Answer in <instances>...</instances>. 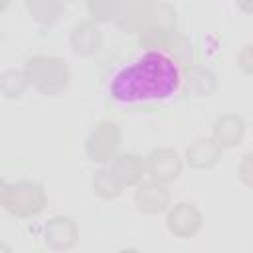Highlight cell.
Instances as JSON below:
<instances>
[{
	"label": "cell",
	"instance_id": "obj_1",
	"mask_svg": "<svg viewBox=\"0 0 253 253\" xmlns=\"http://www.w3.org/2000/svg\"><path fill=\"white\" fill-rule=\"evenodd\" d=\"M180 69L176 61L158 49H146L140 57L117 69L109 81V95L121 105L164 101L176 93Z\"/></svg>",
	"mask_w": 253,
	"mask_h": 253
},
{
	"label": "cell",
	"instance_id": "obj_2",
	"mask_svg": "<svg viewBox=\"0 0 253 253\" xmlns=\"http://www.w3.org/2000/svg\"><path fill=\"white\" fill-rule=\"evenodd\" d=\"M24 73L28 83L47 97L63 93L71 79L67 61L57 55H32L24 65Z\"/></svg>",
	"mask_w": 253,
	"mask_h": 253
},
{
	"label": "cell",
	"instance_id": "obj_3",
	"mask_svg": "<svg viewBox=\"0 0 253 253\" xmlns=\"http://www.w3.org/2000/svg\"><path fill=\"white\" fill-rule=\"evenodd\" d=\"M45 204H47V196L43 188L36 182L8 184L2 198V206L6 208V211L18 217H34L43 211Z\"/></svg>",
	"mask_w": 253,
	"mask_h": 253
},
{
	"label": "cell",
	"instance_id": "obj_4",
	"mask_svg": "<svg viewBox=\"0 0 253 253\" xmlns=\"http://www.w3.org/2000/svg\"><path fill=\"white\" fill-rule=\"evenodd\" d=\"M121 142H123L121 128L111 121H99L87 136L85 150L89 160L103 164V162H111L119 154Z\"/></svg>",
	"mask_w": 253,
	"mask_h": 253
},
{
	"label": "cell",
	"instance_id": "obj_5",
	"mask_svg": "<svg viewBox=\"0 0 253 253\" xmlns=\"http://www.w3.org/2000/svg\"><path fill=\"white\" fill-rule=\"evenodd\" d=\"M144 162L150 180L160 184H170L182 174V158L174 148H154Z\"/></svg>",
	"mask_w": 253,
	"mask_h": 253
},
{
	"label": "cell",
	"instance_id": "obj_6",
	"mask_svg": "<svg viewBox=\"0 0 253 253\" xmlns=\"http://www.w3.org/2000/svg\"><path fill=\"white\" fill-rule=\"evenodd\" d=\"M166 227L172 235L180 239L194 237L202 227V213L200 210L190 202H178L168 210L166 215Z\"/></svg>",
	"mask_w": 253,
	"mask_h": 253
},
{
	"label": "cell",
	"instance_id": "obj_7",
	"mask_svg": "<svg viewBox=\"0 0 253 253\" xmlns=\"http://www.w3.org/2000/svg\"><path fill=\"white\" fill-rule=\"evenodd\" d=\"M154 4V0H123L121 12L115 20L117 28L125 34L140 32L148 24Z\"/></svg>",
	"mask_w": 253,
	"mask_h": 253
},
{
	"label": "cell",
	"instance_id": "obj_8",
	"mask_svg": "<svg viewBox=\"0 0 253 253\" xmlns=\"http://www.w3.org/2000/svg\"><path fill=\"white\" fill-rule=\"evenodd\" d=\"M134 204L138 208V211L148 213V215H156L164 210H168L170 206V192L166 190V184L160 182H140L136 192H134Z\"/></svg>",
	"mask_w": 253,
	"mask_h": 253
},
{
	"label": "cell",
	"instance_id": "obj_9",
	"mask_svg": "<svg viewBox=\"0 0 253 253\" xmlns=\"http://www.w3.org/2000/svg\"><path fill=\"white\" fill-rule=\"evenodd\" d=\"M69 45L77 55H93L103 47V32L93 20H85L73 26L69 34Z\"/></svg>",
	"mask_w": 253,
	"mask_h": 253
},
{
	"label": "cell",
	"instance_id": "obj_10",
	"mask_svg": "<svg viewBox=\"0 0 253 253\" xmlns=\"http://www.w3.org/2000/svg\"><path fill=\"white\" fill-rule=\"evenodd\" d=\"M79 229L67 215L51 217L43 227V239L51 249H71L77 243Z\"/></svg>",
	"mask_w": 253,
	"mask_h": 253
},
{
	"label": "cell",
	"instance_id": "obj_11",
	"mask_svg": "<svg viewBox=\"0 0 253 253\" xmlns=\"http://www.w3.org/2000/svg\"><path fill=\"white\" fill-rule=\"evenodd\" d=\"M111 170L123 182V186H138L146 174V162L134 152H121L111 160Z\"/></svg>",
	"mask_w": 253,
	"mask_h": 253
},
{
	"label": "cell",
	"instance_id": "obj_12",
	"mask_svg": "<svg viewBox=\"0 0 253 253\" xmlns=\"http://www.w3.org/2000/svg\"><path fill=\"white\" fill-rule=\"evenodd\" d=\"M221 158V146L213 138H196L186 148V162L196 170H208L215 166Z\"/></svg>",
	"mask_w": 253,
	"mask_h": 253
},
{
	"label": "cell",
	"instance_id": "obj_13",
	"mask_svg": "<svg viewBox=\"0 0 253 253\" xmlns=\"http://www.w3.org/2000/svg\"><path fill=\"white\" fill-rule=\"evenodd\" d=\"M243 134H245V121L239 115L225 113L217 117L213 123V140L221 148L237 146L243 140Z\"/></svg>",
	"mask_w": 253,
	"mask_h": 253
},
{
	"label": "cell",
	"instance_id": "obj_14",
	"mask_svg": "<svg viewBox=\"0 0 253 253\" xmlns=\"http://www.w3.org/2000/svg\"><path fill=\"white\" fill-rule=\"evenodd\" d=\"M184 81H186V91L194 97H208L217 87L215 75L208 67H202V65H196V63L186 67Z\"/></svg>",
	"mask_w": 253,
	"mask_h": 253
},
{
	"label": "cell",
	"instance_id": "obj_15",
	"mask_svg": "<svg viewBox=\"0 0 253 253\" xmlns=\"http://www.w3.org/2000/svg\"><path fill=\"white\" fill-rule=\"evenodd\" d=\"M28 14L40 26H51L63 14V0H24Z\"/></svg>",
	"mask_w": 253,
	"mask_h": 253
},
{
	"label": "cell",
	"instance_id": "obj_16",
	"mask_svg": "<svg viewBox=\"0 0 253 253\" xmlns=\"http://www.w3.org/2000/svg\"><path fill=\"white\" fill-rule=\"evenodd\" d=\"M93 192L103 198V200H115L121 196L123 192V182L117 178V174L111 168H101L95 176H93Z\"/></svg>",
	"mask_w": 253,
	"mask_h": 253
},
{
	"label": "cell",
	"instance_id": "obj_17",
	"mask_svg": "<svg viewBox=\"0 0 253 253\" xmlns=\"http://www.w3.org/2000/svg\"><path fill=\"white\" fill-rule=\"evenodd\" d=\"M28 77L20 69H6L0 75V93L6 99H20L28 89Z\"/></svg>",
	"mask_w": 253,
	"mask_h": 253
},
{
	"label": "cell",
	"instance_id": "obj_18",
	"mask_svg": "<svg viewBox=\"0 0 253 253\" xmlns=\"http://www.w3.org/2000/svg\"><path fill=\"white\" fill-rule=\"evenodd\" d=\"M146 26H154L162 32L174 34V32H178V12L170 4H154Z\"/></svg>",
	"mask_w": 253,
	"mask_h": 253
},
{
	"label": "cell",
	"instance_id": "obj_19",
	"mask_svg": "<svg viewBox=\"0 0 253 253\" xmlns=\"http://www.w3.org/2000/svg\"><path fill=\"white\" fill-rule=\"evenodd\" d=\"M123 0H87V12L93 22H115L121 12Z\"/></svg>",
	"mask_w": 253,
	"mask_h": 253
},
{
	"label": "cell",
	"instance_id": "obj_20",
	"mask_svg": "<svg viewBox=\"0 0 253 253\" xmlns=\"http://www.w3.org/2000/svg\"><path fill=\"white\" fill-rule=\"evenodd\" d=\"M176 34V32H174ZM172 34L168 32H162L154 26H144L140 32H138V43L146 49H158V51H166L168 47V42H170Z\"/></svg>",
	"mask_w": 253,
	"mask_h": 253
},
{
	"label": "cell",
	"instance_id": "obj_21",
	"mask_svg": "<svg viewBox=\"0 0 253 253\" xmlns=\"http://www.w3.org/2000/svg\"><path fill=\"white\" fill-rule=\"evenodd\" d=\"M6 180L4 178H0V206H2V198H4V192H6Z\"/></svg>",
	"mask_w": 253,
	"mask_h": 253
},
{
	"label": "cell",
	"instance_id": "obj_22",
	"mask_svg": "<svg viewBox=\"0 0 253 253\" xmlns=\"http://www.w3.org/2000/svg\"><path fill=\"white\" fill-rule=\"evenodd\" d=\"M8 4H10V0H0V14H2V12L8 8Z\"/></svg>",
	"mask_w": 253,
	"mask_h": 253
},
{
	"label": "cell",
	"instance_id": "obj_23",
	"mask_svg": "<svg viewBox=\"0 0 253 253\" xmlns=\"http://www.w3.org/2000/svg\"><path fill=\"white\" fill-rule=\"evenodd\" d=\"M63 2H73V0H63Z\"/></svg>",
	"mask_w": 253,
	"mask_h": 253
}]
</instances>
